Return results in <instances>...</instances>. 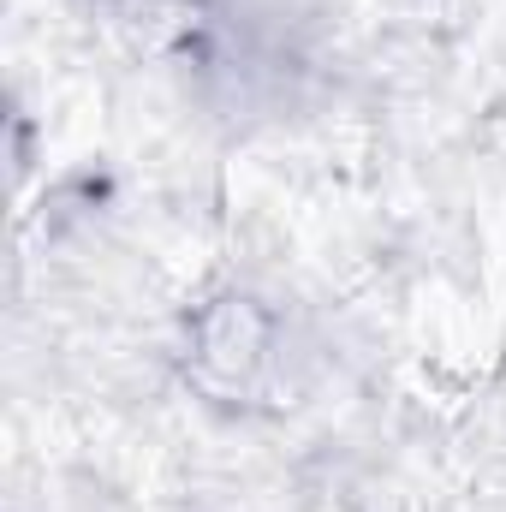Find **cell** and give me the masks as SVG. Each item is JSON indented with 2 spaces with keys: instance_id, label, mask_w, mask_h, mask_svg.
I'll list each match as a JSON object with an SVG mask.
<instances>
[{
  "instance_id": "1",
  "label": "cell",
  "mask_w": 506,
  "mask_h": 512,
  "mask_svg": "<svg viewBox=\"0 0 506 512\" xmlns=\"http://www.w3.org/2000/svg\"><path fill=\"white\" fill-rule=\"evenodd\" d=\"M274 358V316L245 298V292H221L197 310L191 322V370L197 382L215 393H239L251 387Z\"/></svg>"
},
{
  "instance_id": "2",
  "label": "cell",
  "mask_w": 506,
  "mask_h": 512,
  "mask_svg": "<svg viewBox=\"0 0 506 512\" xmlns=\"http://www.w3.org/2000/svg\"><path fill=\"white\" fill-rule=\"evenodd\" d=\"M108 6H120V0H108Z\"/></svg>"
}]
</instances>
